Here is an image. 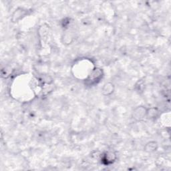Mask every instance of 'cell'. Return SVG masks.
<instances>
[{
    "mask_svg": "<svg viewBox=\"0 0 171 171\" xmlns=\"http://www.w3.org/2000/svg\"><path fill=\"white\" fill-rule=\"evenodd\" d=\"M158 147L157 143L155 142H150L146 145V150L149 151V152H153V151L157 150Z\"/></svg>",
    "mask_w": 171,
    "mask_h": 171,
    "instance_id": "3",
    "label": "cell"
},
{
    "mask_svg": "<svg viewBox=\"0 0 171 171\" xmlns=\"http://www.w3.org/2000/svg\"><path fill=\"white\" fill-rule=\"evenodd\" d=\"M103 93L106 95L112 94L114 91V85L111 83L106 84L103 88Z\"/></svg>",
    "mask_w": 171,
    "mask_h": 171,
    "instance_id": "2",
    "label": "cell"
},
{
    "mask_svg": "<svg viewBox=\"0 0 171 171\" xmlns=\"http://www.w3.org/2000/svg\"><path fill=\"white\" fill-rule=\"evenodd\" d=\"M147 115V110L143 106H138L136 108L133 112V116L135 119L138 120H140L146 117Z\"/></svg>",
    "mask_w": 171,
    "mask_h": 171,
    "instance_id": "1",
    "label": "cell"
}]
</instances>
